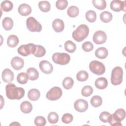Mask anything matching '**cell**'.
Wrapping results in <instances>:
<instances>
[{"instance_id": "obj_1", "label": "cell", "mask_w": 126, "mask_h": 126, "mask_svg": "<svg viewBox=\"0 0 126 126\" xmlns=\"http://www.w3.org/2000/svg\"><path fill=\"white\" fill-rule=\"evenodd\" d=\"M6 95L9 99H20L25 94V90L21 87H17L14 84L9 83L5 87Z\"/></svg>"}, {"instance_id": "obj_2", "label": "cell", "mask_w": 126, "mask_h": 126, "mask_svg": "<svg viewBox=\"0 0 126 126\" xmlns=\"http://www.w3.org/2000/svg\"><path fill=\"white\" fill-rule=\"evenodd\" d=\"M89 33V27L86 25L81 24L73 32L72 36L73 38L76 41L81 42L88 36Z\"/></svg>"}, {"instance_id": "obj_3", "label": "cell", "mask_w": 126, "mask_h": 126, "mask_svg": "<svg viewBox=\"0 0 126 126\" xmlns=\"http://www.w3.org/2000/svg\"><path fill=\"white\" fill-rule=\"evenodd\" d=\"M123 70L120 66L114 67L111 72V82L114 85H118L122 83L123 81Z\"/></svg>"}, {"instance_id": "obj_4", "label": "cell", "mask_w": 126, "mask_h": 126, "mask_svg": "<svg viewBox=\"0 0 126 126\" xmlns=\"http://www.w3.org/2000/svg\"><path fill=\"white\" fill-rule=\"evenodd\" d=\"M52 60L56 64L65 65L69 63L70 56L65 53H55L52 56Z\"/></svg>"}, {"instance_id": "obj_5", "label": "cell", "mask_w": 126, "mask_h": 126, "mask_svg": "<svg viewBox=\"0 0 126 126\" xmlns=\"http://www.w3.org/2000/svg\"><path fill=\"white\" fill-rule=\"evenodd\" d=\"M36 50V45L33 43L22 45L17 49L18 54L20 55L26 57L30 54H33Z\"/></svg>"}, {"instance_id": "obj_6", "label": "cell", "mask_w": 126, "mask_h": 126, "mask_svg": "<svg viewBox=\"0 0 126 126\" xmlns=\"http://www.w3.org/2000/svg\"><path fill=\"white\" fill-rule=\"evenodd\" d=\"M89 68L92 72L97 75H100L103 74L105 71L104 65L98 61H93L89 64Z\"/></svg>"}, {"instance_id": "obj_7", "label": "cell", "mask_w": 126, "mask_h": 126, "mask_svg": "<svg viewBox=\"0 0 126 126\" xmlns=\"http://www.w3.org/2000/svg\"><path fill=\"white\" fill-rule=\"evenodd\" d=\"M26 25L28 30L32 32H40L42 30L41 24L33 17H30L27 19Z\"/></svg>"}, {"instance_id": "obj_8", "label": "cell", "mask_w": 126, "mask_h": 126, "mask_svg": "<svg viewBox=\"0 0 126 126\" xmlns=\"http://www.w3.org/2000/svg\"><path fill=\"white\" fill-rule=\"evenodd\" d=\"M62 90L59 87L51 88L46 94V98L50 100L55 101L59 99L62 95Z\"/></svg>"}, {"instance_id": "obj_9", "label": "cell", "mask_w": 126, "mask_h": 126, "mask_svg": "<svg viewBox=\"0 0 126 126\" xmlns=\"http://www.w3.org/2000/svg\"><path fill=\"white\" fill-rule=\"evenodd\" d=\"M93 39L94 43L96 44H103L106 41L107 35L104 32L102 31H98L94 33Z\"/></svg>"}, {"instance_id": "obj_10", "label": "cell", "mask_w": 126, "mask_h": 126, "mask_svg": "<svg viewBox=\"0 0 126 126\" xmlns=\"http://www.w3.org/2000/svg\"><path fill=\"white\" fill-rule=\"evenodd\" d=\"M74 107L77 111L84 112L88 109V102L84 99H79L74 102Z\"/></svg>"}, {"instance_id": "obj_11", "label": "cell", "mask_w": 126, "mask_h": 126, "mask_svg": "<svg viewBox=\"0 0 126 126\" xmlns=\"http://www.w3.org/2000/svg\"><path fill=\"white\" fill-rule=\"evenodd\" d=\"M126 1H122L119 0H112L110 3V8L114 11L118 12L121 10H124L125 11Z\"/></svg>"}, {"instance_id": "obj_12", "label": "cell", "mask_w": 126, "mask_h": 126, "mask_svg": "<svg viewBox=\"0 0 126 126\" xmlns=\"http://www.w3.org/2000/svg\"><path fill=\"white\" fill-rule=\"evenodd\" d=\"M41 71L45 74H49L52 73L53 70L52 64L48 61L46 60L41 61L39 64Z\"/></svg>"}, {"instance_id": "obj_13", "label": "cell", "mask_w": 126, "mask_h": 126, "mask_svg": "<svg viewBox=\"0 0 126 126\" xmlns=\"http://www.w3.org/2000/svg\"><path fill=\"white\" fill-rule=\"evenodd\" d=\"M11 65L14 69L18 70L23 67L24 65V61L21 58L19 57H15L11 61Z\"/></svg>"}, {"instance_id": "obj_14", "label": "cell", "mask_w": 126, "mask_h": 126, "mask_svg": "<svg viewBox=\"0 0 126 126\" xmlns=\"http://www.w3.org/2000/svg\"><path fill=\"white\" fill-rule=\"evenodd\" d=\"M2 80L5 83H10L12 82L14 77L13 72L9 68L4 69L1 75Z\"/></svg>"}, {"instance_id": "obj_15", "label": "cell", "mask_w": 126, "mask_h": 126, "mask_svg": "<svg viewBox=\"0 0 126 126\" xmlns=\"http://www.w3.org/2000/svg\"><path fill=\"white\" fill-rule=\"evenodd\" d=\"M19 13L23 16H26L31 14L32 12V8L26 3H23L20 5L18 8Z\"/></svg>"}, {"instance_id": "obj_16", "label": "cell", "mask_w": 126, "mask_h": 126, "mask_svg": "<svg viewBox=\"0 0 126 126\" xmlns=\"http://www.w3.org/2000/svg\"><path fill=\"white\" fill-rule=\"evenodd\" d=\"M52 27L56 32H60L63 30L64 24L62 20L60 19H56L52 23Z\"/></svg>"}, {"instance_id": "obj_17", "label": "cell", "mask_w": 126, "mask_h": 126, "mask_svg": "<svg viewBox=\"0 0 126 126\" xmlns=\"http://www.w3.org/2000/svg\"><path fill=\"white\" fill-rule=\"evenodd\" d=\"M112 116L115 120L119 122H121L126 117V112L123 109L120 108L117 109L114 113L112 114Z\"/></svg>"}, {"instance_id": "obj_18", "label": "cell", "mask_w": 126, "mask_h": 126, "mask_svg": "<svg viewBox=\"0 0 126 126\" xmlns=\"http://www.w3.org/2000/svg\"><path fill=\"white\" fill-rule=\"evenodd\" d=\"M95 86L98 89L103 90L105 89L108 85L107 80L104 77L97 78L95 81Z\"/></svg>"}, {"instance_id": "obj_19", "label": "cell", "mask_w": 126, "mask_h": 126, "mask_svg": "<svg viewBox=\"0 0 126 126\" xmlns=\"http://www.w3.org/2000/svg\"><path fill=\"white\" fill-rule=\"evenodd\" d=\"M40 96V92L36 89H31L28 93L29 99L32 101L37 100Z\"/></svg>"}, {"instance_id": "obj_20", "label": "cell", "mask_w": 126, "mask_h": 126, "mask_svg": "<svg viewBox=\"0 0 126 126\" xmlns=\"http://www.w3.org/2000/svg\"><path fill=\"white\" fill-rule=\"evenodd\" d=\"M108 54L107 49L105 47H99L97 48L95 52V56L99 59H104L106 58Z\"/></svg>"}, {"instance_id": "obj_21", "label": "cell", "mask_w": 126, "mask_h": 126, "mask_svg": "<svg viewBox=\"0 0 126 126\" xmlns=\"http://www.w3.org/2000/svg\"><path fill=\"white\" fill-rule=\"evenodd\" d=\"M20 109L23 113L28 114L32 111V105L29 101H24L20 105Z\"/></svg>"}, {"instance_id": "obj_22", "label": "cell", "mask_w": 126, "mask_h": 126, "mask_svg": "<svg viewBox=\"0 0 126 126\" xmlns=\"http://www.w3.org/2000/svg\"><path fill=\"white\" fill-rule=\"evenodd\" d=\"M27 74L29 79L31 80H35L39 77V73L36 69L33 67H30L27 70Z\"/></svg>"}, {"instance_id": "obj_23", "label": "cell", "mask_w": 126, "mask_h": 126, "mask_svg": "<svg viewBox=\"0 0 126 126\" xmlns=\"http://www.w3.org/2000/svg\"><path fill=\"white\" fill-rule=\"evenodd\" d=\"M19 43V38L15 35H10L7 40V45L11 48L15 47Z\"/></svg>"}, {"instance_id": "obj_24", "label": "cell", "mask_w": 126, "mask_h": 126, "mask_svg": "<svg viewBox=\"0 0 126 126\" xmlns=\"http://www.w3.org/2000/svg\"><path fill=\"white\" fill-rule=\"evenodd\" d=\"M2 25L6 31H9L12 29L13 26V20L10 17H5L2 20Z\"/></svg>"}, {"instance_id": "obj_25", "label": "cell", "mask_w": 126, "mask_h": 126, "mask_svg": "<svg viewBox=\"0 0 126 126\" xmlns=\"http://www.w3.org/2000/svg\"><path fill=\"white\" fill-rule=\"evenodd\" d=\"M113 18L112 14L109 11H103L101 13L100 15V19L101 21L105 23L110 22Z\"/></svg>"}, {"instance_id": "obj_26", "label": "cell", "mask_w": 126, "mask_h": 126, "mask_svg": "<svg viewBox=\"0 0 126 126\" xmlns=\"http://www.w3.org/2000/svg\"><path fill=\"white\" fill-rule=\"evenodd\" d=\"M13 4L9 0H4L0 4L1 9L5 12H8L13 8Z\"/></svg>"}, {"instance_id": "obj_27", "label": "cell", "mask_w": 126, "mask_h": 126, "mask_svg": "<svg viewBox=\"0 0 126 126\" xmlns=\"http://www.w3.org/2000/svg\"><path fill=\"white\" fill-rule=\"evenodd\" d=\"M64 49L69 53H73L76 49V46L75 43L70 40H67L64 43Z\"/></svg>"}, {"instance_id": "obj_28", "label": "cell", "mask_w": 126, "mask_h": 126, "mask_svg": "<svg viewBox=\"0 0 126 126\" xmlns=\"http://www.w3.org/2000/svg\"><path fill=\"white\" fill-rule=\"evenodd\" d=\"M91 105L94 107H98L101 105L102 100L101 97L98 95L93 96L90 100Z\"/></svg>"}, {"instance_id": "obj_29", "label": "cell", "mask_w": 126, "mask_h": 126, "mask_svg": "<svg viewBox=\"0 0 126 126\" xmlns=\"http://www.w3.org/2000/svg\"><path fill=\"white\" fill-rule=\"evenodd\" d=\"M92 2L94 6L99 10H103L106 7V2L105 0H93Z\"/></svg>"}, {"instance_id": "obj_30", "label": "cell", "mask_w": 126, "mask_h": 126, "mask_svg": "<svg viewBox=\"0 0 126 126\" xmlns=\"http://www.w3.org/2000/svg\"><path fill=\"white\" fill-rule=\"evenodd\" d=\"M74 85V81L73 79L69 77H65L63 81V86L64 89L69 90L71 89Z\"/></svg>"}, {"instance_id": "obj_31", "label": "cell", "mask_w": 126, "mask_h": 126, "mask_svg": "<svg viewBox=\"0 0 126 126\" xmlns=\"http://www.w3.org/2000/svg\"><path fill=\"white\" fill-rule=\"evenodd\" d=\"M38 7L40 10L43 12H47L50 10V3L46 0L41 1L38 3Z\"/></svg>"}, {"instance_id": "obj_32", "label": "cell", "mask_w": 126, "mask_h": 126, "mask_svg": "<svg viewBox=\"0 0 126 126\" xmlns=\"http://www.w3.org/2000/svg\"><path fill=\"white\" fill-rule=\"evenodd\" d=\"M67 13L70 17H76L79 13V8L75 6H71L67 9Z\"/></svg>"}, {"instance_id": "obj_33", "label": "cell", "mask_w": 126, "mask_h": 126, "mask_svg": "<svg viewBox=\"0 0 126 126\" xmlns=\"http://www.w3.org/2000/svg\"><path fill=\"white\" fill-rule=\"evenodd\" d=\"M89 77L88 73L85 70H80L76 74V78L80 82L86 81Z\"/></svg>"}, {"instance_id": "obj_34", "label": "cell", "mask_w": 126, "mask_h": 126, "mask_svg": "<svg viewBox=\"0 0 126 126\" xmlns=\"http://www.w3.org/2000/svg\"><path fill=\"white\" fill-rule=\"evenodd\" d=\"M85 16L87 20L91 23L94 22L96 19V13L94 10H88L86 13Z\"/></svg>"}, {"instance_id": "obj_35", "label": "cell", "mask_w": 126, "mask_h": 126, "mask_svg": "<svg viewBox=\"0 0 126 126\" xmlns=\"http://www.w3.org/2000/svg\"><path fill=\"white\" fill-rule=\"evenodd\" d=\"M28 76L27 73L25 72H21L19 73L17 77V80L18 82L21 84H26L28 81Z\"/></svg>"}, {"instance_id": "obj_36", "label": "cell", "mask_w": 126, "mask_h": 126, "mask_svg": "<svg viewBox=\"0 0 126 126\" xmlns=\"http://www.w3.org/2000/svg\"><path fill=\"white\" fill-rule=\"evenodd\" d=\"M93 93V89L91 86H85L82 89L81 94L83 96L88 97L91 95Z\"/></svg>"}, {"instance_id": "obj_37", "label": "cell", "mask_w": 126, "mask_h": 126, "mask_svg": "<svg viewBox=\"0 0 126 126\" xmlns=\"http://www.w3.org/2000/svg\"><path fill=\"white\" fill-rule=\"evenodd\" d=\"M46 50L45 48L41 45H36V50L33 55L36 57H42L45 55Z\"/></svg>"}, {"instance_id": "obj_38", "label": "cell", "mask_w": 126, "mask_h": 126, "mask_svg": "<svg viewBox=\"0 0 126 126\" xmlns=\"http://www.w3.org/2000/svg\"><path fill=\"white\" fill-rule=\"evenodd\" d=\"M48 120L50 124H56L58 122L59 116L55 112H50L48 116Z\"/></svg>"}, {"instance_id": "obj_39", "label": "cell", "mask_w": 126, "mask_h": 126, "mask_svg": "<svg viewBox=\"0 0 126 126\" xmlns=\"http://www.w3.org/2000/svg\"><path fill=\"white\" fill-rule=\"evenodd\" d=\"M34 123L37 126H44L46 125V121L44 117L39 116L35 118Z\"/></svg>"}, {"instance_id": "obj_40", "label": "cell", "mask_w": 126, "mask_h": 126, "mask_svg": "<svg viewBox=\"0 0 126 126\" xmlns=\"http://www.w3.org/2000/svg\"><path fill=\"white\" fill-rule=\"evenodd\" d=\"M68 5V2L66 0H58L56 1V6L60 10H63L66 8Z\"/></svg>"}, {"instance_id": "obj_41", "label": "cell", "mask_w": 126, "mask_h": 126, "mask_svg": "<svg viewBox=\"0 0 126 126\" xmlns=\"http://www.w3.org/2000/svg\"><path fill=\"white\" fill-rule=\"evenodd\" d=\"M73 120V116L69 113L64 114L62 118V122L64 124L70 123Z\"/></svg>"}, {"instance_id": "obj_42", "label": "cell", "mask_w": 126, "mask_h": 126, "mask_svg": "<svg viewBox=\"0 0 126 126\" xmlns=\"http://www.w3.org/2000/svg\"><path fill=\"white\" fill-rule=\"evenodd\" d=\"M82 48L84 51L89 52L93 50L94 48V46L93 44L91 42L86 41L83 43L82 45Z\"/></svg>"}, {"instance_id": "obj_43", "label": "cell", "mask_w": 126, "mask_h": 126, "mask_svg": "<svg viewBox=\"0 0 126 126\" xmlns=\"http://www.w3.org/2000/svg\"><path fill=\"white\" fill-rule=\"evenodd\" d=\"M110 115V114L108 112L104 111L100 113L99 116V118L100 120L103 123H107L108 121V119Z\"/></svg>"}, {"instance_id": "obj_44", "label": "cell", "mask_w": 126, "mask_h": 126, "mask_svg": "<svg viewBox=\"0 0 126 126\" xmlns=\"http://www.w3.org/2000/svg\"><path fill=\"white\" fill-rule=\"evenodd\" d=\"M108 122L112 126H122V124L121 123V122H119L114 119V118H113V117L112 116V115L110 114Z\"/></svg>"}]
</instances>
